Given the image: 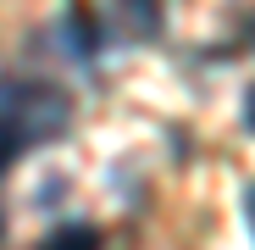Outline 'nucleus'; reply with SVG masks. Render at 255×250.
Masks as SVG:
<instances>
[{"label": "nucleus", "mask_w": 255, "mask_h": 250, "mask_svg": "<svg viewBox=\"0 0 255 250\" xmlns=\"http://www.w3.org/2000/svg\"><path fill=\"white\" fill-rule=\"evenodd\" d=\"M72 128V95L45 78H0V173Z\"/></svg>", "instance_id": "f257e3e1"}, {"label": "nucleus", "mask_w": 255, "mask_h": 250, "mask_svg": "<svg viewBox=\"0 0 255 250\" xmlns=\"http://www.w3.org/2000/svg\"><path fill=\"white\" fill-rule=\"evenodd\" d=\"M244 128H250V134H255V89H250V95H244Z\"/></svg>", "instance_id": "39448f33"}, {"label": "nucleus", "mask_w": 255, "mask_h": 250, "mask_svg": "<svg viewBox=\"0 0 255 250\" xmlns=\"http://www.w3.org/2000/svg\"><path fill=\"white\" fill-rule=\"evenodd\" d=\"M45 245H100V228H89V223H67V228H50Z\"/></svg>", "instance_id": "7ed1b4c3"}, {"label": "nucleus", "mask_w": 255, "mask_h": 250, "mask_svg": "<svg viewBox=\"0 0 255 250\" xmlns=\"http://www.w3.org/2000/svg\"><path fill=\"white\" fill-rule=\"evenodd\" d=\"M244 228H250V239H255V184H244Z\"/></svg>", "instance_id": "20e7f679"}, {"label": "nucleus", "mask_w": 255, "mask_h": 250, "mask_svg": "<svg viewBox=\"0 0 255 250\" xmlns=\"http://www.w3.org/2000/svg\"><path fill=\"white\" fill-rule=\"evenodd\" d=\"M0 228H6V223H0Z\"/></svg>", "instance_id": "423d86ee"}, {"label": "nucleus", "mask_w": 255, "mask_h": 250, "mask_svg": "<svg viewBox=\"0 0 255 250\" xmlns=\"http://www.w3.org/2000/svg\"><path fill=\"white\" fill-rule=\"evenodd\" d=\"M166 22V6L161 0H111V28L122 39H133V45H150Z\"/></svg>", "instance_id": "f03ea898"}]
</instances>
